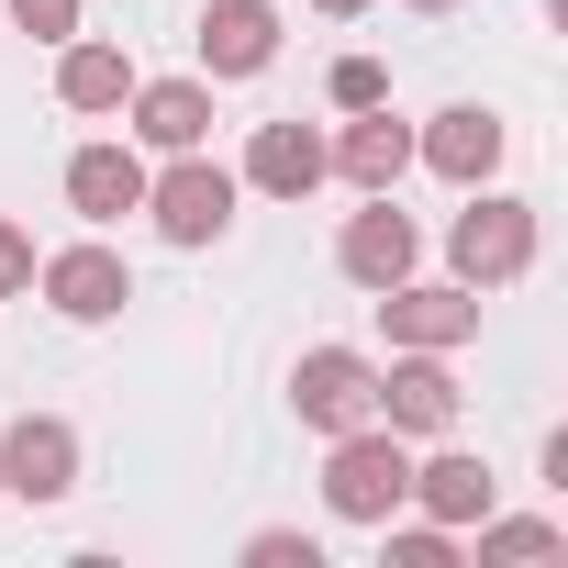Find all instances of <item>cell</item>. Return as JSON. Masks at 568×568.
I'll return each mask as SVG.
<instances>
[{
  "label": "cell",
  "instance_id": "9a60e30c",
  "mask_svg": "<svg viewBox=\"0 0 568 568\" xmlns=\"http://www.w3.org/2000/svg\"><path fill=\"white\" fill-rule=\"evenodd\" d=\"M490 501H501V479H490V457H468V446H446V457L413 468V513H424V524H457V535H468Z\"/></svg>",
  "mask_w": 568,
  "mask_h": 568
},
{
  "label": "cell",
  "instance_id": "52a82bcc",
  "mask_svg": "<svg viewBox=\"0 0 568 568\" xmlns=\"http://www.w3.org/2000/svg\"><path fill=\"white\" fill-rule=\"evenodd\" d=\"M79 490V424L68 413H23L0 435V501H68Z\"/></svg>",
  "mask_w": 568,
  "mask_h": 568
},
{
  "label": "cell",
  "instance_id": "8fae6325",
  "mask_svg": "<svg viewBox=\"0 0 568 568\" xmlns=\"http://www.w3.org/2000/svg\"><path fill=\"white\" fill-rule=\"evenodd\" d=\"M134 145H156V156H190V145H212V79H134Z\"/></svg>",
  "mask_w": 568,
  "mask_h": 568
},
{
  "label": "cell",
  "instance_id": "5bb4252c",
  "mask_svg": "<svg viewBox=\"0 0 568 568\" xmlns=\"http://www.w3.org/2000/svg\"><path fill=\"white\" fill-rule=\"evenodd\" d=\"M68 212H79V223L145 212V156H134V145H79V156H68Z\"/></svg>",
  "mask_w": 568,
  "mask_h": 568
},
{
  "label": "cell",
  "instance_id": "5b68a950",
  "mask_svg": "<svg viewBox=\"0 0 568 568\" xmlns=\"http://www.w3.org/2000/svg\"><path fill=\"white\" fill-rule=\"evenodd\" d=\"M291 413H302L313 435H346V424H379V368H368L357 346H313V357L291 368Z\"/></svg>",
  "mask_w": 568,
  "mask_h": 568
},
{
  "label": "cell",
  "instance_id": "30bf717a",
  "mask_svg": "<svg viewBox=\"0 0 568 568\" xmlns=\"http://www.w3.org/2000/svg\"><path fill=\"white\" fill-rule=\"evenodd\" d=\"M501 112H479V101H457V112H435L424 134H413V168H435V179H457V190H479L490 168H501Z\"/></svg>",
  "mask_w": 568,
  "mask_h": 568
},
{
  "label": "cell",
  "instance_id": "9c48e42d",
  "mask_svg": "<svg viewBox=\"0 0 568 568\" xmlns=\"http://www.w3.org/2000/svg\"><path fill=\"white\" fill-rule=\"evenodd\" d=\"M379 424L390 435H457V368L435 346H402L379 368Z\"/></svg>",
  "mask_w": 568,
  "mask_h": 568
},
{
  "label": "cell",
  "instance_id": "603a6c76",
  "mask_svg": "<svg viewBox=\"0 0 568 568\" xmlns=\"http://www.w3.org/2000/svg\"><path fill=\"white\" fill-rule=\"evenodd\" d=\"M12 291H34V234L0 223V302H12Z\"/></svg>",
  "mask_w": 568,
  "mask_h": 568
},
{
  "label": "cell",
  "instance_id": "cb8c5ba5",
  "mask_svg": "<svg viewBox=\"0 0 568 568\" xmlns=\"http://www.w3.org/2000/svg\"><path fill=\"white\" fill-rule=\"evenodd\" d=\"M313 12H335V23H357V12H368V0H313Z\"/></svg>",
  "mask_w": 568,
  "mask_h": 568
},
{
  "label": "cell",
  "instance_id": "ffe728a7",
  "mask_svg": "<svg viewBox=\"0 0 568 568\" xmlns=\"http://www.w3.org/2000/svg\"><path fill=\"white\" fill-rule=\"evenodd\" d=\"M368 101H390V68L379 57H335V112H368Z\"/></svg>",
  "mask_w": 568,
  "mask_h": 568
},
{
  "label": "cell",
  "instance_id": "277c9868",
  "mask_svg": "<svg viewBox=\"0 0 568 568\" xmlns=\"http://www.w3.org/2000/svg\"><path fill=\"white\" fill-rule=\"evenodd\" d=\"M34 291H45L57 324H112V313L134 302V267H123L101 234H79V245H57V256L34 267Z\"/></svg>",
  "mask_w": 568,
  "mask_h": 568
},
{
  "label": "cell",
  "instance_id": "d4e9b609",
  "mask_svg": "<svg viewBox=\"0 0 568 568\" xmlns=\"http://www.w3.org/2000/svg\"><path fill=\"white\" fill-rule=\"evenodd\" d=\"M413 12H457V0H413Z\"/></svg>",
  "mask_w": 568,
  "mask_h": 568
},
{
  "label": "cell",
  "instance_id": "4fadbf2b",
  "mask_svg": "<svg viewBox=\"0 0 568 568\" xmlns=\"http://www.w3.org/2000/svg\"><path fill=\"white\" fill-rule=\"evenodd\" d=\"M335 168H324V134L313 123H256V145H245V179L234 190H267V201H313Z\"/></svg>",
  "mask_w": 568,
  "mask_h": 568
},
{
  "label": "cell",
  "instance_id": "ac0fdd59",
  "mask_svg": "<svg viewBox=\"0 0 568 568\" xmlns=\"http://www.w3.org/2000/svg\"><path fill=\"white\" fill-rule=\"evenodd\" d=\"M479 557H557L546 513H479Z\"/></svg>",
  "mask_w": 568,
  "mask_h": 568
},
{
  "label": "cell",
  "instance_id": "8992f818",
  "mask_svg": "<svg viewBox=\"0 0 568 568\" xmlns=\"http://www.w3.org/2000/svg\"><path fill=\"white\" fill-rule=\"evenodd\" d=\"M379 324H390V346L457 357V346L479 335V291H468V278H390V291H379Z\"/></svg>",
  "mask_w": 568,
  "mask_h": 568
},
{
  "label": "cell",
  "instance_id": "d6986e66",
  "mask_svg": "<svg viewBox=\"0 0 568 568\" xmlns=\"http://www.w3.org/2000/svg\"><path fill=\"white\" fill-rule=\"evenodd\" d=\"M390 568H457V524H379Z\"/></svg>",
  "mask_w": 568,
  "mask_h": 568
},
{
  "label": "cell",
  "instance_id": "7402d4cb",
  "mask_svg": "<svg viewBox=\"0 0 568 568\" xmlns=\"http://www.w3.org/2000/svg\"><path fill=\"white\" fill-rule=\"evenodd\" d=\"M12 23H23L34 45H68V34H79V0H12Z\"/></svg>",
  "mask_w": 568,
  "mask_h": 568
},
{
  "label": "cell",
  "instance_id": "7a4b0ae2",
  "mask_svg": "<svg viewBox=\"0 0 568 568\" xmlns=\"http://www.w3.org/2000/svg\"><path fill=\"white\" fill-rule=\"evenodd\" d=\"M446 267L468 278V291H501V278H524V267H535V201H513V190L479 179V201L446 223Z\"/></svg>",
  "mask_w": 568,
  "mask_h": 568
},
{
  "label": "cell",
  "instance_id": "44dd1931",
  "mask_svg": "<svg viewBox=\"0 0 568 568\" xmlns=\"http://www.w3.org/2000/svg\"><path fill=\"white\" fill-rule=\"evenodd\" d=\"M245 557H256V568H324V546H313V535H291V524L245 535Z\"/></svg>",
  "mask_w": 568,
  "mask_h": 568
},
{
  "label": "cell",
  "instance_id": "e0dca14e",
  "mask_svg": "<svg viewBox=\"0 0 568 568\" xmlns=\"http://www.w3.org/2000/svg\"><path fill=\"white\" fill-rule=\"evenodd\" d=\"M57 101H68V112H123V101H134V57L101 45V34H68V57H57Z\"/></svg>",
  "mask_w": 568,
  "mask_h": 568
},
{
  "label": "cell",
  "instance_id": "2e32d148",
  "mask_svg": "<svg viewBox=\"0 0 568 568\" xmlns=\"http://www.w3.org/2000/svg\"><path fill=\"white\" fill-rule=\"evenodd\" d=\"M278 57V12H267V0H212V12H201V68L212 79H256Z\"/></svg>",
  "mask_w": 568,
  "mask_h": 568
},
{
  "label": "cell",
  "instance_id": "ba28073f",
  "mask_svg": "<svg viewBox=\"0 0 568 568\" xmlns=\"http://www.w3.org/2000/svg\"><path fill=\"white\" fill-rule=\"evenodd\" d=\"M335 267L357 278V291H390V278L424 267V223H413L390 190H368V212H346V234H335Z\"/></svg>",
  "mask_w": 568,
  "mask_h": 568
},
{
  "label": "cell",
  "instance_id": "3957f363",
  "mask_svg": "<svg viewBox=\"0 0 568 568\" xmlns=\"http://www.w3.org/2000/svg\"><path fill=\"white\" fill-rule=\"evenodd\" d=\"M145 212L168 245H223L234 234V168H212V145H190V156L145 168Z\"/></svg>",
  "mask_w": 568,
  "mask_h": 568
},
{
  "label": "cell",
  "instance_id": "7c38bea8",
  "mask_svg": "<svg viewBox=\"0 0 568 568\" xmlns=\"http://www.w3.org/2000/svg\"><path fill=\"white\" fill-rule=\"evenodd\" d=\"M324 168L357 179V190H402V168H413V123H402L390 101H368V112H346V134L324 145Z\"/></svg>",
  "mask_w": 568,
  "mask_h": 568
},
{
  "label": "cell",
  "instance_id": "6da1fadb",
  "mask_svg": "<svg viewBox=\"0 0 568 568\" xmlns=\"http://www.w3.org/2000/svg\"><path fill=\"white\" fill-rule=\"evenodd\" d=\"M324 501H335V524H390V513L413 501V435L346 424L335 457H324Z\"/></svg>",
  "mask_w": 568,
  "mask_h": 568
}]
</instances>
